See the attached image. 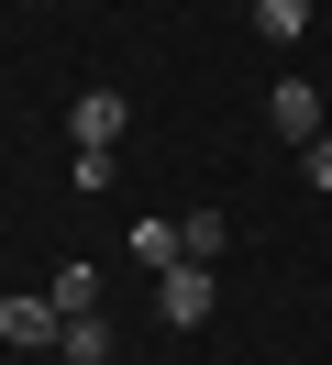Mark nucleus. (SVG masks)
Returning <instances> with one entry per match:
<instances>
[{"label":"nucleus","instance_id":"f257e3e1","mask_svg":"<svg viewBox=\"0 0 332 365\" xmlns=\"http://www.w3.org/2000/svg\"><path fill=\"white\" fill-rule=\"evenodd\" d=\"M266 122H277V144H299V155H310V144L332 133V100L310 89V78H277V89H266Z\"/></svg>","mask_w":332,"mask_h":365},{"label":"nucleus","instance_id":"f03ea898","mask_svg":"<svg viewBox=\"0 0 332 365\" xmlns=\"http://www.w3.org/2000/svg\"><path fill=\"white\" fill-rule=\"evenodd\" d=\"M211 266H166V277H155V321H166V332H199V321H211Z\"/></svg>","mask_w":332,"mask_h":365},{"label":"nucleus","instance_id":"7ed1b4c3","mask_svg":"<svg viewBox=\"0 0 332 365\" xmlns=\"http://www.w3.org/2000/svg\"><path fill=\"white\" fill-rule=\"evenodd\" d=\"M56 332H66V310L44 288H11V299H0V343H22V354L44 343V354H56Z\"/></svg>","mask_w":332,"mask_h":365},{"label":"nucleus","instance_id":"20e7f679","mask_svg":"<svg viewBox=\"0 0 332 365\" xmlns=\"http://www.w3.org/2000/svg\"><path fill=\"white\" fill-rule=\"evenodd\" d=\"M66 133H78V144H100V155H111V144L133 133V100H122V89H78V100H66Z\"/></svg>","mask_w":332,"mask_h":365},{"label":"nucleus","instance_id":"39448f33","mask_svg":"<svg viewBox=\"0 0 332 365\" xmlns=\"http://www.w3.org/2000/svg\"><path fill=\"white\" fill-rule=\"evenodd\" d=\"M133 266H155V277L188 266V232H177V222H133Z\"/></svg>","mask_w":332,"mask_h":365},{"label":"nucleus","instance_id":"423d86ee","mask_svg":"<svg viewBox=\"0 0 332 365\" xmlns=\"http://www.w3.org/2000/svg\"><path fill=\"white\" fill-rule=\"evenodd\" d=\"M44 299H56L66 321H89V310H100V266H56V277H44Z\"/></svg>","mask_w":332,"mask_h":365},{"label":"nucleus","instance_id":"0eeeda50","mask_svg":"<svg viewBox=\"0 0 332 365\" xmlns=\"http://www.w3.org/2000/svg\"><path fill=\"white\" fill-rule=\"evenodd\" d=\"M56 354H66V365H111V321H100V310H89V321H66V332H56Z\"/></svg>","mask_w":332,"mask_h":365},{"label":"nucleus","instance_id":"6e6552de","mask_svg":"<svg viewBox=\"0 0 332 365\" xmlns=\"http://www.w3.org/2000/svg\"><path fill=\"white\" fill-rule=\"evenodd\" d=\"M255 34H266V45H299V34H310V0H255Z\"/></svg>","mask_w":332,"mask_h":365},{"label":"nucleus","instance_id":"1a4fd4ad","mask_svg":"<svg viewBox=\"0 0 332 365\" xmlns=\"http://www.w3.org/2000/svg\"><path fill=\"white\" fill-rule=\"evenodd\" d=\"M177 232H188V266H211V255H221V210H188Z\"/></svg>","mask_w":332,"mask_h":365},{"label":"nucleus","instance_id":"9d476101","mask_svg":"<svg viewBox=\"0 0 332 365\" xmlns=\"http://www.w3.org/2000/svg\"><path fill=\"white\" fill-rule=\"evenodd\" d=\"M310 188H332V133H321V144H310Z\"/></svg>","mask_w":332,"mask_h":365}]
</instances>
